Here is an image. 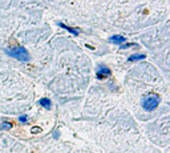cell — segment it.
<instances>
[{
	"instance_id": "cell-3",
	"label": "cell",
	"mask_w": 170,
	"mask_h": 153,
	"mask_svg": "<svg viewBox=\"0 0 170 153\" xmlns=\"http://www.w3.org/2000/svg\"><path fill=\"white\" fill-rule=\"evenodd\" d=\"M96 75H97V77L98 79H105L106 76H109L110 75V69H109L106 65H104V64H100L97 67V71H96Z\"/></svg>"
},
{
	"instance_id": "cell-1",
	"label": "cell",
	"mask_w": 170,
	"mask_h": 153,
	"mask_svg": "<svg viewBox=\"0 0 170 153\" xmlns=\"http://www.w3.org/2000/svg\"><path fill=\"white\" fill-rule=\"evenodd\" d=\"M6 53L8 56H11V57H15L16 60H20V61H28L29 59H31L29 52L23 47L12 48V49H6Z\"/></svg>"
},
{
	"instance_id": "cell-5",
	"label": "cell",
	"mask_w": 170,
	"mask_h": 153,
	"mask_svg": "<svg viewBox=\"0 0 170 153\" xmlns=\"http://www.w3.org/2000/svg\"><path fill=\"white\" fill-rule=\"evenodd\" d=\"M59 24V27H61V28H64V29H67L68 32H70L72 35H75V36H78L80 35V32H78V29H75V28H70V27H68V25H65L64 23H57Z\"/></svg>"
},
{
	"instance_id": "cell-7",
	"label": "cell",
	"mask_w": 170,
	"mask_h": 153,
	"mask_svg": "<svg viewBox=\"0 0 170 153\" xmlns=\"http://www.w3.org/2000/svg\"><path fill=\"white\" fill-rule=\"evenodd\" d=\"M144 59H145V55H142V53H136V55H132L128 59L129 61H137V60H144Z\"/></svg>"
},
{
	"instance_id": "cell-9",
	"label": "cell",
	"mask_w": 170,
	"mask_h": 153,
	"mask_svg": "<svg viewBox=\"0 0 170 153\" xmlns=\"http://www.w3.org/2000/svg\"><path fill=\"white\" fill-rule=\"evenodd\" d=\"M20 122H27L28 121V116L27 114H23V116H20Z\"/></svg>"
},
{
	"instance_id": "cell-4",
	"label": "cell",
	"mask_w": 170,
	"mask_h": 153,
	"mask_svg": "<svg viewBox=\"0 0 170 153\" xmlns=\"http://www.w3.org/2000/svg\"><path fill=\"white\" fill-rule=\"evenodd\" d=\"M125 40L126 39L124 36H121V35H115V36H112L110 39H109V41L113 43V44H122Z\"/></svg>"
},
{
	"instance_id": "cell-6",
	"label": "cell",
	"mask_w": 170,
	"mask_h": 153,
	"mask_svg": "<svg viewBox=\"0 0 170 153\" xmlns=\"http://www.w3.org/2000/svg\"><path fill=\"white\" fill-rule=\"evenodd\" d=\"M40 105H43L45 109H48V111H49V109L52 108V104H51V100H49V99H45V97L40 100Z\"/></svg>"
},
{
	"instance_id": "cell-10",
	"label": "cell",
	"mask_w": 170,
	"mask_h": 153,
	"mask_svg": "<svg viewBox=\"0 0 170 153\" xmlns=\"http://www.w3.org/2000/svg\"><path fill=\"white\" fill-rule=\"evenodd\" d=\"M133 45H134V44H133V43H129V44H125V45H121V47H120V48H121V49H126V48H129V47H133Z\"/></svg>"
},
{
	"instance_id": "cell-8",
	"label": "cell",
	"mask_w": 170,
	"mask_h": 153,
	"mask_svg": "<svg viewBox=\"0 0 170 153\" xmlns=\"http://www.w3.org/2000/svg\"><path fill=\"white\" fill-rule=\"evenodd\" d=\"M11 128H12V122L4 121L0 124V129H1V131H7V129H11Z\"/></svg>"
},
{
	"instance_id": "cell-2",
	"label": "cell",
	"mask_w": 170,
	"mask_h": 153,
	"mask_svg": "<svg viewBox=\"0 0 170 153\" xmlns=\"http://www.w3.org/2000/svg\"><path fill=\"white\" fill-rule=\"evenodd\" d=\"M141 105L145 111H154L159 105V96L158 95H148L142 99Z\"/></svg>"
}]
</instances>
